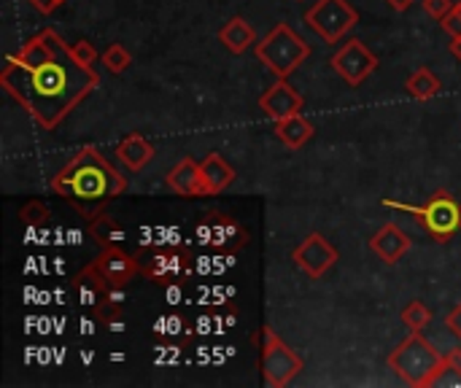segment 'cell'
I'll list each match as a JSON object with an SVG mask.
<instances>
[{"instance_id": "6da1fadb", "label": "cell", "mask_w": 461, "mask_h": 388, "mask_svg": "<svg viewBox=\"0 0 461 388\" xmlns=\"http://www.w3.org/2000/svg\"><path fill=\"white\" fill-rule=\"evenodd\" d=\"M0 87L41 129H57L100 87V74L79 65L71 43H65L54 27H43L20 51L9 54Z\"/></svg>"}, {"instance_id": "7a4b0ae2", "label": "cell", "mask_w": 461, "mask_h": 388, "mask_svg": "<svg viewBox=\"0 0 461 388\" xmlns=\"http://www.w3.org/2000/svg\"><path fill=\"white\" fill-rule=\"evenodd\" d=\"M51 191L87 213L90 206L111 203L127 191V178L95 146H84L51 181Z\"/></svg>"}, {"instance_id": "3957f363", "label": "cell", "mask_w": 461, "mask_h": 388, "mask_svg": "<svg viewBox=\"0 0 461 388\" xmlns=\"http://www.w3.org/2000/svg\"><path fill=\"white\" fill-rule=\"evenodd\" d=\"M442 361L445 356L421 332H410L388 353V369L413 388H432Z\"/></svg>"}, {"instance_id": "277c9868", "label": "cell", "mask_w": 461, "mask_h": 388, "mask_svg": "<svg viewBox=\"0 0 461 388\" xmlns=\"http://www.w3.org/2000/svg\"><path fill=\"white\" fill-rule=\"evenodd\" d=\"M310 54H313L310 43L302 41L286 22L273 25V30L254 46V57L276 79H289Z\"/></svg>"}, {"instance_id": "5b68a950", "label": "cell", "mask_w": 461, "mask_h": 388, "mask_svg": "<svg viewBox=\"0 0 461 388\" xmlns=\"http://www.w3.org/2000/svg\"><path fill=\"white\" fill-rule=\"evenodd\" d=\"M383 206L416 216L418 224L426 229V235L440 245L453 240L461 232V203L445 189H437L424 206H408V203H397V200H383Z\"/></svg>"}, {"instance_id": "8992f818", "label": "cell", "mask_w": 461, "mask_h": 388, "mask_svg": "<svg viewBox=\"0 0 461 388\" xmlns=\"http://www.w3.org/2000/svg\"><path fill=\"white\" fill-rule=\"evenodd\" d=\"M141 273V259L138 256H129L124 253L116 243L113 245H105L100 251V256L90 268H84L79 273L76 281H87L98 294L108 291V289H116V286H127L136 275Z\"/></svg>"}, {"instance_id": "52a82bcc", "label": "cell", "mask_w": 461, "mask_h": 388, "mask_svg": "<svg viewBox=\"0 0 461 388\" xmlns=\"http://www.w3.org/2000/svg\"><path fill=\"white\" fill-rule=\"evenodd\" d=\"M305 25L329 46H335L359 25V12L348 0H318L305 12Z\"/></svg>"}, {"instance_id": "ba28073f", "label": "cell", "mask_w": 461, "mask_h": 388, "mask_svg": "<svg viewBox=\"0 0 461 388\" xmlns=\"http://www.w3.org/2000/svg\"><path fill=\"white\" fill-rule=\"evenodd\" d=\"M305 369L302 356H297L270 327H262V375L270 388H286Z\"/></svg>"}, {"instance_id": "9c48e42d", "label": "cell", "mask_w": 461, "mask_h": 388, "mask_svg": "<svg viewBox=\"0 0 461 388\" xmlns=\"http://www.w3.org/2000/svg\"><path fill=\"white\" fill-rule=\"evenodd\" d=\"M329 68H332L348 87L356 89L378 71V57L362 38H348L346 46H340L332 54V59H329Z\"/></svg>"}, {"instance_id": "30bf717a", "label": "cell", "mask_w": 461, "mask_h": 388, "mask_svg": "<svg viewBox=\"0 0 461 388\" xmlns=\"http://www.w3.org/2000/svg\"><path fill=\"white\" fill-rule=\"evenodd\" d=\"M338 248L329 243L321 232H310L302 237V243L292 251V262L313 281L324 278L329 270L338 265Z\"/></svg>"}, {"instance_id": "8fae6325", "label": "cell", "mask_w": 461, "mask_h": 388, "mask_svg": "<svg viewBox=\"0 0 461 388\" xmlns=\"http://www.w3.org/2000/svg\"><path fill=\"white\" fill-rule=\"evenodd\" d=\"M302 108H305V97L289 84V79H278L265 95L259 97V111L270 116L273 121L302 113Z\"/></svg>"}, {"instance_id": "7c38bea8", "label": "cell", "mask_w": 461, "mask_h": 388, "mask_svg": "<svg viewBox=\"0 0 461 388\" xmlns=\"http://www.w3.org/2000/svg\"><path fill=\"white\" fill-rule=\"evenodd\" d=\"M410 235L400 227V224H394V221H388V224H383L372 237H370V248H372V253L380 259V262H386L388 268L391 265H397L400 259L410 251Z\"/></svg>"}, {"instance_id": "4fadbf2b", "label": "cell", "mask_w": 461, "mask_h": 388, "mask_svg": "<svg viewBox=\"0 0 461 388\" xmlns=\"http://www.w3.org/2000/svg\"><path fill=\"white\" fill-rule=\"evenodd\" d=\"M165 183L173 189V194H178V198H206L200 162H194L191 157L178 159L176 167L165 175Z\"/></svg>"}, {"instance_id": "5bb4252c", "label": "cell", "mask_w": 461, "mask_h": 388, "mask_svg": "<svg viewBox=\"0 0 461 388\" xmlns=\"http://www.w3.org/2000/svg\"><path fill=\"white\" fill-rule=\"evenodd\" d=\"M189 270V262L181 251L173 248H160L152 251L146 262H141V275L154 278V281H170V278H181Z\"/></svg>"}, {"instance_id": "9a60e30c", "label": "cell", "mask_w": 461, "mask_h": 388, "mask_svg": "<svg viewBox=\"0 0 461 388\" xmlns=\"http://www.w3.org/2000/svg\"><path fill=\"white\" fill-rule=\"evenodd\" d=\"M116 159L129 170V173H141L152 159H154V146L141 136V133H129L127 138H121L116 144Z\"/></svg>"}, {"instance_id": "2e32d148", "label": "cell", "mask_w": 461, "mask_h": 388, "mask_svg": "<svg viewBox=\"0 0 461 388\" xmlns=\"http://www.w3.org/2000/svg\"><path fill=\"white\" fill-rule=\"evenodd\" d=\"M200 173H203V183H206V198H216V194H222L235 181L232 165L216 151H211L200 159Z\"/></svg>"}, {"instance_id": "e0dca14e", "label": "cell", "mask_w": 461, "mask_h": 388, "mask_svg": "<svg viewBox=\"0 0 461 388\" xmlns=\"http://www.w3.org/2000/svg\"><path fill=\"white\" fill-rule=\"evenodd\" d=\"M313 136H316V127H313V121H308L302 113H294V116H289V119H281V121H276V138L286 146V149H302V146H308L310 141H313Z\"/></svg>"}, {"instance_id": "ac0fdd59", "label": "cell", "mask_w": 461, "mask_h": 388, "mask_svg": "<svg viewBox=\"0 0 461 388\" xmlns=\"http://www.w3.org/2000/svg\"><path fill=\"white\" fill-rule=\"evenodd\" d=\"M219 41L230 54H243L251 46H256V33L254 27L243 19V17H232L222 30H219Z\"/></svg>"}, {"instance_id": "d6986e66", "label": "cell", "mask_w": 461, "mask_h": 388, "mask_svg": "<svg viewBox=\"0 0 461 388\" xmlns=\"http://www.w3.org/2000/svg\"><path fill=\"white\" fill-rule=\"evenodd\" d=\"M442 89V81L432 74V68H418L408 76L405 81V92L413 97V100H432L437 92Z\"/></svg>"}, {"instance_id": "ffe728a7", "label": "cell", "mask_w": 461, "mask_h": 388, "mask_svg": "<svg viewBox=\"0 0 461 388\" xmlns=\"http://www.w3.org/2000/svg\"><path fill=\"white\" fill-rule=\"evenodd\" d=\"M87 232H90V237L92 240H98L103 248L105 245H113L116 240H121V235H124V227L113 219V216H108V213H103V211H98L92 219H90V224H87Z\"/></svg>"}, {"instance_id": "44dd1931", "label": "cell", "mask_w": 461, "mask_h": 388, "mask_svg": "<svg viewBox=\"0 0 461 388\" xmlns=\"http://www.w3.org/2000/svg\"><path fill=\"white\" fill-rule=\"evenodd\" d=\"M400 318H402V323H405L410 332H424L429 323H432V310L421 299H413V302H408L402 307Z\"/></svg>"}, {"instance_id": "7402d4cb", "label": "cell", "mask_w": 461, "mask_h": 388, "mask_svg": "<svg viewBox=\"0 0 461 388\" xmlns=\"http://www.w3.org/2000/svg\"><path fill=\"white\" fill-rule=\"evenodd\" d=\"M100 59H103V65L105 68L113 74V76H119V74H124L129 65H133V54H129L121 43H111L103 54H100Z\"/></svg>"}, {"instance_id": "603a6c76", "label": "cell", "mask_w": 461, "mask_h": 388, "mask_svg": "<svg viewBox=\"0 0 461 388\" xmlns=\"http://www.w3.org/2000/svg\"><path fill=\"white\" fill-rule=\"evenodd\" d=\"M20 219H22L27 227L41 229V227H46V224H49L51 213H49V208H46L41 200H30V203H25V206L20 208Z\"/></svg>"}, {"instance_id": "cb8c5ba5", "label": "cell", "mask_w": 461, "mask_h": 388, "mask_svg": "<svg viewBox=\"0 0 461 388\" xmlns=\"http://www.w3.org/2000/svg\"><path fill=\"white\" fill-rule=\"evenodd\" d=\"M71 54H74V59L79 62V65H84V68H92V65L98 62V49H95V43H90V41H76V43H71Z\"/></svg>"}, {"instance_id": "d4e9b609", "label": "cell", "mask_w": 461, "mask_h": 388, "mask_svg": "<svg viewBox=\"0 0 461 388\" xmlns=\"http://www.w3.org/2000/svg\"><path fill=\"white\" fill-rule=\"evenodd\" d=\"M421 6H424V12H426L432 19L442 22L445 14H448L456 4H453V0H421Z\"/></svg>"}, {"instance_id": "484cf974", "label": "cell", "mask_w": 461, "mask_h": 388, "mask_svg": "<svg viewBox=\"0 0 461 388\" xmlns=\"http://www.w3.org/2000/svg\"><path fill=\"white\" fill-rule=\"evenodd\" d=\"M440 27L450 35V38H456V35H461V0L458 4L445 14V19L440 22Z\"/></svg>"}, {"instance_id": "4316f807", "label": "cell", "mask_w": 461, "mask_h": 388, "mask_svg": "<svg viewBox=\"0 0 461 388\" xmlns=\"http://www.w3.org/2000/svg\"><path fill=\"white\" fill-rule=\"evenodd\" d=\"M445 327H448V332L453 335V338H458L461 340V302L445 315Z\"/></svg>"}, {"instance_id": "83f0119b", "label": "cell", "mask_w": 461, "mask_h": 388, "mask_svg": "<svg viewBox=\"0 0 461 388\" xmlns=\"http://www.w3.org/2000/svg\"><path fill=\"white\" fill-rule=\"evenodd\" d=\"M27 4H33V9L38 12V14H43V17H49V14H54L62 4L59 0H27Z\"/></svg>"}, {"instance_id": "f1b7e54d", "label": "cell", "mask_w": 461, "mask_h": 388, "mask_svg": "<svg viewBox=\"0 0 461 388\" xmlns=\"http://www.w3.org/2000/svg\"><path fill=\"white\" fill-rule=\"evenodd\" d=\"M383 4H386L388 9H394L397 14H405L413 4H418V0H383Z\"/></svg>"}, {"instance_id": "f546056e", "label": "cell", "mask_w": 461, "mask_h": 388, "mask_svg": "<svg viewBox=\"0 0 461 388\" xmlns=\"http://www.w3.org/2000/svg\"><path fill=\"white\" fill-rule=\"evenodd\" d=\"M448 51L453 54V59H458V62H461V35L450 38V46H448Z\"/></svg>"}, {"instance_id": "4dcf8cb0", "label": "cell", "mask_w": 461, "mask_h": 388, "mask_svg": "<svg viewBox=\"0 0 461 388\" xmlns=\"http://www.w3.org/2000/svg\"><path fill=\"white\" fill-rule=\"evenodd\" d=\"M445 356H448V361H450V364H453L458 372H461V348H453V351H450V353H445Z\"/></svg>"}, {"instance_id": "1f68e13d", "label": "cell", "mask_w": 461, "mask_h": 388, "mask_svg": "<svg viewBox=\"0 0 461 388\" xmlns=\"http://www.w3.org/2000/svg\"><path fill=\"white\" fill-rule=\"evenodd\" d=\"M297 4H302V0H297Z\"/></svg>"}, {"instance_id": "d6a6232c", "label": "cell", "mask_w": 461, "mask_h": 388, "mask_svg": "<svg viewBox=\"0 0 461 388\" xmlns=\"http://www.w3.org/2000/svg\"><path fill=\"white\" fill-rule=\"evenodd\" d=\"M59 4H65V0H59Z\"/></svg>"}]
</instances>
